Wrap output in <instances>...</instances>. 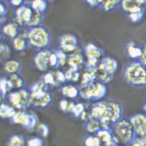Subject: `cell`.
I'll return each mask as SVG.
<instances>
[{
	"label": "cell",
	"instance_id": "1",
	"mask_svg": "<svg viewBox=\"0 0 146 146\" xmlns=\"http://www.w3.org/2000/svg\"><path fill=\"white\" fill-rule=\"evenodd\" d=\"M25 32L29 47L36 51L49 49L52 35L46 27L42 25L29 27Z\"/></svg>",
	"mask_w": 146,
	"mask_h": 146
},
{
	"label": "cell",
	"instance_id": "2",
	"mask_svg": "<svg viewBox=\"0 0 146 146\" xmlns=\"http://www.w3.org/2000/svg\"><path fill=\"white\" fill-rule=\"evenodd\" d=\"M100 108L101 125L103 127H108L122 118L123 111L121 106L118 102L113 100H106L98 102Z\"/></svg>",
	"mask_w": 146,
	"mask_h": 146
},
{
	"label": "cell",
	"instance_id": "3",
	"mask_svg": "<svg viewBox=\"0 0 146 146\" xmlns=\"http://www.w3.org/2000/svg\"><path fill=\"white\" fill-rule=\"evenodd\" d=\"M115 143L127 146L136 138L130 119L121 118L112 125L111 129Z\"/></svg>",
	"mask_w": 146,
	"mask_h": 146
},
{
	"label": "cell",
	"instance_id": "4",
	"mask_svg": "<svg viewBox=\"0 0 146 146\" xmlns=\"http://www.w3.org/2000/svg\"><path fill=\"white\" fill-rule=\"evenodd\" d=\"M29 90L31 94V106L37 109L48 107L52 103V96L49 86L43 82L38 81L33 84Z\"/></svg>",
	"mask_w": 146,
	"mask_h": 146
},
{
	"label": "cell",
	"instance_id": "5",
	"mask_svg": "<svg viewBox=\"0 0 146 146\" xmlns=\"http://www.w3.org/2000/svg\"><path fill=\"white\" fill-rule=\"evenodd\" d=\"M125 81L133 86L146 85V67L141 62H133L128 65L124 71Z\"/></svg>",
	"mask_w": 146,
	"mask_h": 146
},
{
	"label": "cell",
	"instance_id": "6",
	"mask_svg": "<svg viewBox=\"0 0 146 146\" xmlns=\"http://www.w3.org/2000/svg\"><path fill=\"white\" fill-rule=\"evenodd\" d=\"M118 67L117 62L110 57L103 58L96 69V79L104 84L113 78Z\"/></svg>",
	"mask_w": 146,
	"mask_h": 146
},
{
	"label": "cell",
	"instance_id": "7",
	"mask_svg": "<svg viewBox=\"0 0 146 146\" xmlns=\"http://www.w3.org/2000/svg\"><path fill=\"white\" fill-rule=\"evenodd\" d=\"M7 98L13 107L20 111H25L31 106L30 91L24 87L9 92Z\"/></svg>",
	"mask_w": 146,
	"mask_h": 146
},
{
	"label": "cell",
	"instance_id": "8",
	"mask_svg": "<svg viewBox=\"0 0 146 146\" xmlns=\"http://www.w3.org/2000/svg\"><path fill=\"white\" fill-rule=\"evenodd\" d=\"M84 52L87 58L88 70H95L103 58V51L95 44L89 43L85 46Z\"/></svg>",
	"mask_w": 146,
	"mask_h": 146
},
{
	"label": "cell",
	"instance_id": "9",
	"mask_svg": "<svg viewBox=\"0 0 146 146\" xmlns=\"http://www.w3.org/2000/svg\"><path fill=\"white\" fill-rule=\"evenodd\" d=\"M83 94L87 99L92 100H97L103 98L106 92L105 84L97 79L89 82L85 86L82 87Z\"/></svg>",
	"mask_w": 146,
	"mask_h": 146
},
{
	"label": "cell",
	"instance_id": "10",
	"mask_svg": "<svg viewBox=\"0 0 146 146\" xmlns=\"http://www.w3.org/2000/svg\"><path fill=\"white\" fill-rule=\"evenodd\" d=\"M34 15V11L29 5L25 3L16 8L13 15V21L19 27H23L27 29L29 27Z\"/></svg>",
	"mask_w": 146,
	"mask_h": 146
},
{
	"label": "cell",
	"instance_id": "11",
	"mask_svg": "<svg viewBox=\"0 0 146 146\" xmlns=\"http://www.w3.org/2000/svg\"><path fill=\"white\" fill-rule=\"evenodd\" d=\"M52 51L49 49L36 51L33 57V65L36 70L44 73L51 66V56Z\"/></svg>",
	"mask_w": 146,
	"mask_h": 146
},
{
	"label": "cell",
	"instance_id": "12",
	"mask_svg": "<svg viewBox=\"0 0 146 146\" xmlns=\"http://www.w3.org/2000/svg\"><path fill=\"white\" fill-rule=\"evenodd\" d=\"M48 86L58 87L66 84L67 80L65 73L60 70H51L44 73L41 80Z\"/></svg>",
	"mask_w": 146,
	"mask_h": 146
},
{
	"label": "cell",
	"instance_id": "13",
	"mask_svg": "<svg viewBox=\"0 0 146 146\" xmlns=\"http://www.w3.org/2000/svg\"><path fill=\"white\" fill-rule=\"evenodd\" d=\"M60 49L66 53H72L78 50V40L71 33H66L61 36L58 40Z\"/></svg>",
	"mask_w": 146,
	"mask_h": 146
},
{
	"label": "cell",
	"instance_id": "14",
	"mask_svg": "<svg viewBox=\"0 0 146 146\" xmlns=\"http://www.w3.org/2000/svg\"><path fill=\"white\" fill-rule=\"evenodd\" d=\"M37 118L34 114H29L25 111H20L11 118L14 123L19 124L25 127L31 129L34 127L37 123Z\"/></svg>",
	"mask_w": 146,
	"mask_h": 146
},
{
	"label": "cell",
	"instance_id": "15",
	"mask_svg": "<svg viewBox=\"0 0 146 146\" xmlns=\"http://www.w3.org/2000/svg\"><path fill=\"white\" fill-rule=\"evenodd\" d=\"M136 137H146V115L137 114L130 118Z\"/></svg>",
	"mask_w": 146,
	"mask_h": 146
},
{
	"label": "cell",
	"instance_id": "16",
	"mask_svg": "<svg viewBox=\"0 0 146 146\" xmlns=\"http://www.w3.org/2000/svg\"><path fill=\"white\" fill-rule=\"evenodd\" d=\"M119 6L122 11L128 16L131 14L143 13L144 11V7L139 4L136 0H122Z\"/></svg>",
	"mask_w": 146,
	"mask_h": 146
},
{
	"label": "cell",
	"instance_id": "17",
	"mask_svg": "<svg viewBox=\"0 0 146 146\" xmlns=\"http://www.w3.org/2000/svg\"><path fill=\"white\" fill-rule=\"evenodd\" d=\"M3 70L7 75L20 74L22 71V65L19 60L9 59L3 62Z\"/></svg>",
	"mask_w": 146,
	"mask_h": 146
},
{
	"label": "cell",
	"instance_id": "18",
	"mask_svg": "<svg viewBox=\"0 0 146 146\" xmlns=\"http://www.w3.org/2000/svg\"><path fill=\"white\" fill-rule=\"evenodd\" d=\"M20 33L19 26L14 21L6 22L1 28V34L10 39L15 38Z\"/></svg>",
	"mask_w": 146,
	"mask_h": 146
},
{
	"label": "cell",
	"instance_id": "19",
	"mask_svg": "<svg viewBox=\"0 0 146 146\" xmlns=\"http://www.w3.org/2000/svg\"><path fill=\"white\" fill-rule=\"evenodd\" d=\"M11 46L16 51H23L29 47L25 32L20 33L16 37L11 39Z\"/></svg>",
	"mask_w": 146,
	"mask_h": 146
},
{
	"label": "cell",
	"instance_id": "20",
	"mask_svg": "<svg viewBox=\"0 0 146 146\" xmlns=\"http://www.w3.org/2000/svg\"><path fill=\"white\" fill-rule=\"evenodd\" d=\"M77 50L68 56L67 64L70 66V69L78 71L84 63V58L80 52H77Z\"/></svg>",
	"mask_w": 146,
	"mask_h": 146
},
{
	"label": "cell",
	"instance_id": "21",
	"mask_svg": "<svg viewBox=\"0 0 146 146\" xmlns=\"http://www.w3.org/2000/svg\"><path fill=\"white\" fill-rule=\"evenodd\" d=\"M60 92L65 97L74 99L80 94V90L77 87L72 84H64L60 88Z\"/></svg>",
	"mask_w": 146,
	"mask_h": 146
},
{
	"label": "cell",
	"instance_id": "22",
	"mask_svg": "<svg viewBox=\"0 0 146 146\" xmlns=\"http://www.w3.org/2000/svg\"><path fill=\"white\" fill-rule=\"evenodd\" d=\"M122 0H101L99 7L102 11L108 12L120 5Z\"/></svg>",
	"mask_w": 146,
	"mask_h": 146
},
{
	"label": "cell",
	"instance_id": "23",
	"mask_svg": "<svg viewBox=\"0 0 146 146\" xmlns=\"http://www.w3.org/2000/svg\"><path fill=\"white\" fill-rule=\"evenodd\" d=\"M0 89L2 97L3 98H5L6 96L12 92L13 89H14L7 76L2 77L1 79Z\"/></svg>",
	"mask_w": 146,
	"mask_h": 146
},
{
	"label": "cell",
	"instance_id": "24",
	"mask_svg": "<svg viewBox=\"0 0 146 146\" xmlns=\"http://www.w3.org/2000/svg\"><path fill=\"white\" fill-rule=\"evenodd\" d=\"M126 52L129 57L132 58H140L143 49L137 46L134 43H130L126 48Z\"/></svg>",
	"mask_w": 146,
	"mask_h": 146
},
{
	"label": "cell",
	"instance_id": "25",
	"mask_svg": "<svg viewBox=\"0 0 146 146\" xmlns=\"http://www.w3.org/2000/svg\"><path fill=\"white\" fill-rule=\"evenodd\" d=\"M29 5L34 11L44 13L47 8L48 4L46 0H32Z\"/></svg>",
	"mask_w": 146,
	"mask_h": 146
},
{
	"label": "cell",
	"instance_id": "26",
	"mask_svg": "<svg viewBox=\"0 0 146 146\" xmlns=\"http://www.w3.org/2000/svg\"><path fill=\"white\" fill-rule=\"evenodd\" d=\"M17 112L15 108L8 104L2 103L1 106L0 114L2 118H11Z\"/></svg>",
	"mask_w": 146,
	"mask_h": 146
},
{
	"label": "cell",
	"instance_id": "27",
	"mask_svg": "<svg viewBox=\"0 0 146 146\" xmlns=\"http://www.w3.org/2000/svg\"><path fill=\"white\" fill-rule=\"evenodd\" d=\"M9 80L14 89H19L23 88L24 86V80L20 74H15L10 76H7Z\"/></svg>",
	"mask_w": 146,
	"mask_h": 146
},
{
	"label": "cell",
	"instance_id": "28",
	"mask_svg": "<svg viewBox=\"0 0 146 146\" xmlns=\"http://www.w3.org/2000/svg\"><path fill=\"white\" fill-rule=\"evenodd\" d=\"M0 54L1 60L2 62L10 59L11 56V49L7 44L1 42L0 46Z\"/></svg>",
	"mask_w": 146,
	"mask_h": 146
},
{
	"label": "cell",
	"instance_id": "29",
	"mask_svg": "<svg viewBox=\"0 0 146 146\" xmlns=\"http://www.w3.org/2000/svg\"><path fill=\"white\" fill-rule=\"evenodd\" d=\"M127 146H146V137H136Z\"/></svg>",
	"mask_w": 146,
	"mask_h": 146
},
{
	"label": "cell",
	"instance_id": "30",
	"mask_svg": "<svg viewBox=\"0 0 146 146\" xmlns=\"http://www.w3.org/2000/svg\"><path fill=\"white\" fill-rule=\"evenodd\" d=\"M23 138L18 135L14 136L11 138L10 146H23Z\"/></svg>",
	"mask_w": 146,
	"mask_h": 146
},
{
	"label": "cell",
	"instance_id": "31",
	"mask_svg": "<svg viewBox=\"0 0 146 146\" xmlns=\"http://www.w3.org/2000/svg\"><path fill=\"white\" fill-rule=\"evenodd\" d=\"M85 2L89 5L92 7L99 6L100 5L101 0H84Z\"/></svg>",
	"mask_w": 146,
	"mask_h": 146
},
{
	"label": "cell",
	"instance_id": "32",
	"mask_svg": "<svg viewBox=\"0 0 146 146\" xmlns=\"http://www.w3.org/2000/svg\"><path fill=\"white\" fill-rule=\"evenodd\" d=\"M140 62L146 67V46L143 49L142 54L140 57Z\"/></svg>",
	"mask_w": 146,
	"mask_h": 146
},
{
	"label": "cell",
	"instance_id": "33",
	"mask_svg": "<svg viewBox=\"0 0 146 146\" xmlns=\"http://www.w3.org/2000/svg\"><path fill=\"white\" fill-rule=\"evenodd\" d=\"M25 0H11L9 2L11 5H13V6H14L17 8L24 4L25 3Z\"/></svg>",
	"mask_w": 146,
	"mask_h": 146
},
{
	"label": "cell",
	"instance_id": "34",
	"mask_svg": "<svg viewBox=\"0 0 146 146\" xmlns=\"http://www.w3.org/2000/svg\"><path fill=\"white\" fill-rule=\"evenodd\" d=\"M7 9L6 8L5 5L4 3H2L0 4V15L1 17H5L7 14Z\"/></svg>",
	"mask_w": 146,
	"mask_h": 146
},
{
	"label": "cell",
	"instance_id": "35",
	"mask_svg": "<svg viewBox=\"0 0 146 146\" xmlns=\"http://www.w3.org/2000/svg\"><path fill=\"white\" fill-rule=\"evenodd\" d=\"M137 2H138L141 5L145 7L146 5V0H136Z\"/></svg>",
	"mask_w": 146,
	"mask_h": 146
},
{
	"label": "cell",
	"instance_id": "36",
	"mask_svg": "<svg viewBox=\"0 0 146 146\" xmlns=\"http://www.w3.org/2000/svg\"><path fill=\"white\" fill-rule=\"evenodd\" d=\"M143 110L144 111H145V112L146 113V102L144 104V106H143Z\"/></svg>",
	"mask_w": 146,
	"mask_h": 146
},
{
	"label": "cell",
	"instance_id": "37",
	"mask_svg": "<svg viewBox=\"0 0 146 146\" xmlns=\"http://www.w3.org/2000/svg\"><path fill=\"white\" fill-rule=\"evenodd\" d=\"M2 1H5V2H10L11 0H2Z\"/></svg>",
	"mask_w": 146,
	"mask_h": 146
},
{
	"label": "cell",
	"instance_id": "38",
	"mask_svg": "<svg viewBox=\"0 0 146 146\" xmlns=\"http://www.w3.org/2000/svg\"><path fill=\"white\" fill-rule=\"evenodd\" d=\"M49 1H51V2H54L55 0H48Z\"/></svg>",
	"mask_w": 146,
	"mask_h": 146
}]
</instances>
